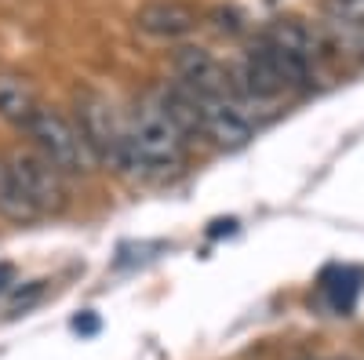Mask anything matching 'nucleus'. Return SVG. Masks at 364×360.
Returning a JSON list of instances; mask_svg holds the SVG:
<instances>
[{
	"label": "nucleus",
	"mask_w": 364,
	"mask_h": 360,
	"mask_svg": "<svg viewBox=\"0 0 364 360\" xmlns=\"http://www.w3.org/2000/svg\"><path fill=\"white\" fill-rule=\"evenodd\" d=\"M186 149H190V138L161 109L154 92L142 95L132 106V113H128V171L124 175L142 178V182H164V178L182 171Z\"/></svg>",
	"instance_id": "nucleus-1"
},
{
	"label": "nucleus",
	"mask_w": 364,
	"mask_h": 360,
	"mask_svg": "<svg viewBox=\"0 0 364 360\" xmlns=\"http://www.w3.org/2000/svg\"><path fill=\"white\" fill-rule=\"evenodd\" d=\"M26 135L33 138L37 153H41L51 168H58L63 175L84 178V175H91V171L99 168L95 153H91V146H87V138H84V131L77 128V120L66 116V113H58V109L41 106V113L29 120Z\"/></svg>",
	"instance_id": "nucleus-2"
},
{
	"label": "nucleus",
	"mask_w": 364,
	"mask_h": 360,
	"mask_svg": "<svg viewBox=\"0 0 364 360\" xmlns=\"http://www.w3.org/2000/svg\"><path fill=\"white\" fill-rule=\"evenodd\" d=\"M77 128L84 131L99 168L128 171V113H120L106 95L80 92L77 95Z\"/></svg>",
	"instance_id": "nucleus-3"
},
{
	"label": "nucleus",
	"mask_w": 364,
	"mask_h": 360,
	"mask_svg": "<svg viewBox=\"0 0 364 360\" xmlns=\"http://www.w3.org/2000/svg\"><path fill=\"white\" fill-rule=\"evenodd\" d=\"M190 95H193L197 113H200V135L211 138L219 149H240L255 138L259 124L230 95V80L219 92H190Z\"/></svg>",
	"instance_id": "nucleus-4"
},
{
	"label": "nucleus",
	"mask_w": 364,
	"mask_h": 360,
	"mask_svg": "<svg viewBox=\"0 0 364 360\" xmlns=\"http://www.w3.org/2000/svg\"><path fill=\"white\" fill-rule=\"evenodd\" d=\"M11 160H15V168L22 171L26 186H29V193H33L37 207L44 212V219H48V215H58V212L70 204L66 175L58 171V168H51V164L37 153V149H11Z\"/></svg>",
	"instance_id": "nucleus-5"
},
{
	"label": "nucleus",
	"mask_w": 364,
	"mask_h": 360,
	"mask_svg": "<svg viewBox=\"0 0 364 360\" xmlns=\"http://www.w3.org/2000/svg\"><path fill=\"white\" fill-rule=\"evenodd\" d=\"M200 26L197 11L186 8L182 0H149L135 15V29L154 40H182Z\"/></svg>",
	"instance_id": "nucleus-6"
},
{
	"label": "nucleus",
	"mask_w": 364,
	"mask_h": 360,
	"mask_svg": "<svg viewBox=\"0 0 364 360\" xmlns=\"http://www.w3.org/2000/svg\"><path fill=\"white\" fill-rule=\"evenodd\" d=\"M171 70H175V84H182L186 92H219L230 80L219 58L208 48H193V44L175 51Z\"/></svg>",
	"instance_id": "nucleus-7"
},
{
	"label": "nucleus",
	"mask_w": 364,
	"mask_h": 360,
	"mask_svg": "<svg viewBox=\"0 0 364 360\" xmlns=\"http://www.w3.org/2000/svg\"><path fill=\"white\" fill-rule=\"evenodd\" d=\"M0 219H8L15 226H33L44 219V212L37 207V200L29 193L22 171L15 168L11 153L0 157Z\"/></svg>",
	"instance_id": "nucleus-8"
},
{
	"label": "nucleus",
	"mask_w": 364,
	"mask_h": 360,
	"mask_svg": "<svg viewBox=\"0 0 364 360\" xmlns=\"http://www.w3.org/2000/svg\"><path fill=\"white\" fill-rule=\"evenodd\" d=\"M37 113H41V99L33 92V84L18 73H0V120L26 131Z\"/></svg>",
	"instance_id": "nucleus-9"
},
{
	"label": "nucleus",
	"mask_w": 364,
	"mask_h": 360,
	"mask_svg": "<svg viewBox=\"0 0 364 360\" xmlns=\"http://www.w3.org/2000/svg\"><path fill=\"white\" fill-rule=\"evenodd\" d=\"M321 291L331 302V310H350L353 298L360 295V269H350V266H331L328 273L321 277Z\"/></svg>",
	"instance_id": "nucleus-10"
},
{
	"label": "nucleus",
	"mask_w": 364,
	"mask_h": 360,
	"mask_svg": "<svg viewBox=\"0 0 364 360\" xmlns=\"http://www.w3.org/2000/svg\"><path fill=\"white\" fill-rule=\"evenodd\" d=\"M324 18L350 26V29H364V0H324L321 4Z\"/></svg>",
	"instance_id": "nucleus-11"
},
{
	"label": "nucleus",
	"mask_w": 364,
	"mask_h": 360,
	"mask_svg": "<svg viewBox=\"0 0 364 360\" xmlns=\"http://www.w3.org/2000/svg\"><path fill=\"white\" fill-rule=\"evenodd\" d=\"M11 277H15V269H11V266H0V291L8 288V280H11Z\"/></svg>",
	"instance_id": "nucleus-12"
},
{
	"label": "nucleus",
	"mask_w": 364,
	"mask_h": 360,
	"mask_svg": "<svg viewBox=\"0 0 364 360\" xmlns=\"http://www.w3.org/2000/svg\"><path fill=\"white\" fill-rule=\"evenodd\" d=\"M73 327H77V332H95V327H99V324H95V320H91V317H87V320H73Z\"/></svg>",
	"instance_id": "nucleus-13"
}]
</instances>
